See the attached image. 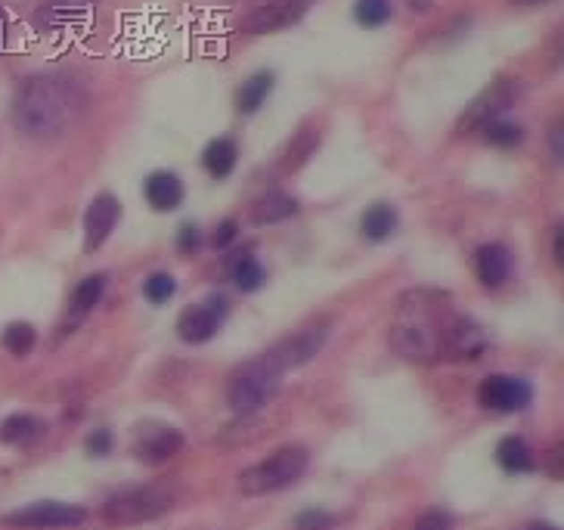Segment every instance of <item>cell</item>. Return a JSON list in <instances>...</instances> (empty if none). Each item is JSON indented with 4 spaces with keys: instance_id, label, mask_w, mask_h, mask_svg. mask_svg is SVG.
Wrapping results in <instances>:
<instances>
[{
    "instance_id": "6da1fadb",
    "label": "cell",
    "mask_w": 564,
    "mask_h": 530,
    "mask_svg": "<svg viewBox=\"0 0 564 530\" xmlns=\"http://www.w3.org/2000/svg\"><path fill=\"white\" fill-rule=\"evenodd\" d=\"M81 103V90L69 78L31 75L16 93V124L35 140L59 137L78 118Z\"/></svg>"
},
{
    "instance_id": "7a4b0ae2",
    "label": "cell",
    "mask_w": 564,
    "mask_h": 530,
    "mask_svg": "<svg viewBox=\"0 0 564 530\" xmlns=\"http://www.w3.org/2000/svg\"><path fill=\"white\" fill-rule=\"evenodd\" d=\"M453 317H443V307L425 301V295H415L413 304L400 307V317L391 329V345L406 360H428L443 357V335Z\"/></svg>"
},
{
    "instance_id": "3957f363",
    "label": "cell",
    "mask_w": 564,
    "mask_h": 530,
    "mask_svg": "<svg viewBox=\"0 0 564 530\" xmlns=\"http://www.w3.org/2000/svg\"><path fill=\"white\" fill-rule=\"evenodd\" d=\"M279 385H282V369H277L261 354V357L242 363L230 375V381H226V404L239 415L258 413L261 406H267L277 398Z\"/></svg>"
},
{
    "instance_id": "277c9868",
    "label": "cell",
    "mask_w": 564,
    "mask_h": 530,
    "mask_svg": "<svg viewBox=\"0 0 564 530\" xmlns=\"http://www.w3.org/2000/svg\"><path fill=\"white\" fill-rule=\"evenodd\" d=\"M307 462H311V456H307L304 447H282L273 456L245 468L239 474V490L245 496H264L286 490L307 472Z\"/></svg>"
},
{
    "instance_id": "5b68a950",
    "label": "cell",
    "mask_w": 564,
    "mask_h": 530,
    "mask_svg": "<svg viewBox=\"0 0 564 530\" xmlns=\"http://www.w3.org/2000/svg\"><path fill=\"white\" fill-rule=\"evenodd\" d=\"M174 509V493L165 487H137L127 493L112 496L103 506V518L115 527L143 525V521H156Z\"/></svg>"
},
{
    "instance_id": "8992f818",
    "label": "cell",
    "mask_w": 564,
    "mask_h": 530,
    "mask_svg": "<svg viewBox=\"0 0 564 530\" xmlns=\"http://www.w3.org/2000/svg\"><path fill=\"white\" fill-rule=\"evenodd\" d=\"M10 527H25V530H63V527H81L87 521V509L69 506V502H31L25 509L6 515Z\"/></svg>"
},
{
    "instance_id": "52a82bcc",
    "label": "cell",
    "mask_w": 564,
    "mask_h": 530,
    "mask_svg": "<svg viewBox=\"0 0 564 530\" xmlns=\"http://www.w3.org/2000/svg\"><path fill=\"white\" fill-rule=\"evenodd\" d=\"M226 313H230V301L224 295H211V298L199 301V304L186 307L177 320V335L186 345H205L220 332Z\"/></svg>"
},
{
    "instance_id": "ba28073f",
    "label": "cell",
    "mask_w": 564,
    "mask_h": 530,
    "mask_svg": "<svg viewBox=\"0 0 564 530\" xmlns=\"http://www.w3.org/2000/svg\"><path fill=\"white\" fill-rule=\"evenodd\" d=\"M518 93H521V87H518V81H512V78H500V81H493L466 109V115H462V122H459V131L474 133L487 122H493V118H502V112H508L515 106Z\"/></svg>"
},
{
    "instance_id": "9c48e42d",
    "label": "cell",
    "mask_w": 564,
    "mask_h": 530,
    "mask_svg": "<svg viewBox=\"0 0 564 530\" xmlns=\"http://www.w3.org/2000/svg\"><path fill=\"white\" fill-rule=\"evenodd\" d=\"M326 338H329V326L326 323L307 326V329H301V332H295V335H288V338L277 341V345H273L270 351L264 354V357L270 360L277 369H282V372H288V369H298V366L311 363V360L322 351Z\"/></svg>"
},
{
    "instance_id": "30bf717a",
    "label": "cell",
    "mask_w": 564,
    "mask_h": 530,
    "mask_svg": "<svg viewBox=\"0 0 564 530\" xmlns=\"http://www.w3.org/2000/svg\"><path fill=\"white\" fill-rule=\"evenodd\" d=\"M478 400L496 413H521L534 400V388L515 375H487L478 388Z\"/></svg>"
},
{
    "instance_id": "8fae6325",
    "label": "cell",
    "mask_w": 564,
    "mask_h": 530,
    "mask_svg": "<svg viewBox=\"0 0 564 530\" xmlns=\"http://www.w3.org/2000/svg\"><path fill=\"white\" fill-rule=\"evenodd\" d=\"M313 6V0H267L264 6H258L254 13H248L242 19V31L248 35H270V31H282L288 25H295L307 10Z\"/></svg>"
},
{
    "instance_id": "7c38bea8",
    "label": "cell",
    "mask_w": 564,
    "mask_h": 530,
    "mask_svg": "<svg viewBox=\"0 0 564 530\" xmlns=\"http://www.w3.org/2000/svg\"><path fill=\"white\" fill-rule=\"evenodd\" d=\"M184 449V434L171 425H143L133 440V456L143 462H167Z\"/></svg>"
},
{
    "instance_id": "4fadbf2b",
    "label": "cell",
    "mask_w": 564,
    "mask_h": 530,
    "mask_svg": "<svg viewBox=\"0 0 564 530\" xmlns=\"http://www.w3.org/2000/svg\"><path fill=\"white\" fill-rule=\"evenodd\" d=\"M487 347L483 329L468 317H453L443 335V357L447 360H474Z\"/></svg>"
},
{
    "instance_id": "5bb4252c",
    "label": "cell",
    "mask_w": 564,
    "mask_h": 530,
    "mask_svg": "<svg viewBox=\"0 0 564 530\" xmlns=\"http://www.w3.org/2000/svg\"><path fill=\"white\" fill-rule=\"evenodd\" d=\"M118 218H121V202L115 196H109V192H103V196H97L90 205H87V211H84V248L87 252L99 248L112 236Z\"/></svg>"
},
{
    "instance_id": "9a60e30c",
    "label": "cell",
    "mask_w": 564,
    "mask_h": 530,
    "mask_svg": "<svg viewBox=\"0 0 564 530\" xmlns=\"http://www.w3.org/2000/svg\"><path fill=\"white\" fill-rule=\"evenodd\" d=\"M97 4L99 0H47V4L35 13V29L53 35V31L81 25L87 16H90Z\"/></svg>"
},
{
    "instance_id": "2e32d148",
    "label": "cell",
    "mask_w": 564,
    "mask_h": 530,
    "mask_svg": "<svg viewBox=\"0 0 564 530\" xmlns=\"http://www.w3.org/2000/svg\"><path fill=\"white\" fill-rule=\"evenodd\" d=\"M474 270H478V279L487 288H500L512 273V254L502 243L481 245L478 254H474Z\"/></svg>"
},
{
    "instance_id": "e0dca14e",
    "label": "cell",
    "mask_w": 564,
    "mask_h": 530,
    "mask_svg": "<svg viewBox=\"0 0 564 530\" xmlns=\"http://www.w3.org/2000/svg\"><path fill=\"white\" fill-rule=\"evenodd\" d=\"M143 196L152 205V211H174L184 202V184L174 171H156L146 177Z\"/></svg>"
},
{
    "instance_id": "ac0fdd59",
    "label": "cell",
    "mask_w": 564,
    "mask_h": 530,
    "mask_svg": "<svg viewBox=\"0 0 564 530\" xmlns=\"http://www.w3.org/2000/svg\"><path fill=\"white\" fill-rule=\"evenodd\" d=\"M236 162H239V146H236V140H230V137L211 140L208 150L201 152V165H205V171L211 174L214 180L230 177V174L236 171Z\"/></svg>"
},
{
    "instance_id": "d6986e66",
    "label": "cell",
    "mask_w": 564,
    "mask_h": 530,
    "mask_svg": "<svg viewBox=\"0 0 564 530\" xmlns=\"http://www.w3.org/2000/svg\"><path fill=\"white\" fill-rule=\"evenodd\" d=\"M44 434V422L29 413H13L0 422V440L10 447H29Z\"/></svg>"
},
{
    "instance_id": "ffe728a7",
    "label": "cell",
    "mask_w": 564,
    "mask_h": 530,
    "mask_svg": "<svg viewBox=\"0 0 564 530\" xmlns=\"http://www.w3.org/2000/svg\"><path fill=\"white\" fill-rule=\"evenodd\" d=\"M360 230L366 239L372 243H381L388 239L394 230H397V208L388 202H375L372 208H366V214L360 218Z\"/></svg>"
},
{
    "instance_id": "44dd1931",
    "label": "cell",
    "mask_w": 564,
    "mask_h": 530,
    "mask_svg": "<svg viewBox=\"0 0 564 530\" xmlns=\"http://www.w3.org/2000/svg\"><path fill=\"white\" fill-rule=\"evenodd\" d=\"M273 72H258V75H252L245 84L239 87V93H236V109H239V115H254V112L261 109V106L267 103V97H270V90H273Z\"/></svg>"
},
{
    "instance_id": "7402d4cb",
    "label": "cell",
    "mask_w": 564,
    "mask_h": 530,
    "mask_svg": "<svg viewBox=\"0 0 564 530\" xmlns=\"http://www.w3.org/2000/svg\"><path fill=\"white\" fill-rule=\"evenodd\" d=\"M320 146V131H313V127H301L298 133H295L292 140H288L286 152H282V171H298V167H304L311 162V156L317 152Z\"/></svg>"
},
{
    "instance_id": "603a6c76",
    "label": "cell",
    "mask_w": 564,
    "mask_h": 530,
    "mask_svg": "<svg viewBox=\"0 0 564 530\" xmlns=\"http://www.w3.org/2000/svg\"><path fill=\"white\" fill-rule=\"evenodd\" d=\"M295 214H298V202L292 196H282V192H270V196H264L261 202L252 205V220L258 227L279 224V220H288Z\"/></svg>"
},
{
    "instance_id": "cb8c5ba5",
    "label": "cell",
    "mask_w": 564,
    "mask_h": 530,
    "mask_svg": "<svg viewBox=\"0 0 564 530\" xmlns=\"http://www.w3.org/2000/svg\"><path fill=\"white\" fill-rule=\"evenodd\" d=\"M496 462H500L506 472L521 474V472H530V468H534V453H530L527 440L508 434V438H502L500 447H496Z\"/></svg>"
},
{
    "instance_id": "d4e9b609",
    "label": "cell",
    "mask_w": 564,
    "mask_h": 530,
    "mask_svg": "<svg viewBox=\"0 0 564 530\" xmlns=\"http://www.w3.org/2000/svg\"><path fill=\"white\" fill-rule=\"evenodd\" d=\"M106 283H109V277H106V273H90V277H84L75 286V295H72V313H75L78 320L84 317V313H90L93 307L103 301Z\"/></svg>"
},
{
    "instance_id": "484cf974",
    "label": "cell",
    "mask_w": 564,
    "mask_h": 530,
    "mask_svg": "<svg viewBox=\"0 0 564 530\" xmlns=\"http://www.w3.org/2000/svg\"><path fill=\"white\" fill-rule=\"evenodd\" d=\"M230 279H233V286H236L239 292H258V288L264 286V279H267V270H264V264L254 258V254H242V258L233 261Z\"/></svg>"
},
{
    "instance_id": "4316f807",
    "label": "cell",
    "mask_w": 564,
    "mask_h": 530,
    "mask_svg": "<svg viewBox=\"0 0 564 530\" xmlns=\"http://www.w3.org/2000/svg\"><path fill=\"white\" fill-rule=\"evenodd\" d=\"M481 137L483 143L490 146H500V150H512V146H518L524 140V127L515 124V122H502V118H493V122H487L481 127Z\"/></svg>"
},
{
    "instance_id": "83f0119b",
    "label": "cell",
    "mask_w": 564,
    "mask_h": 530,
    "mask_svg": "<svg viewBox=\"0 0 564 530\" xmlns=\"http://www.w3.org/2000/svg\"><path fill=\"white\" fill-rule=\"evenodd\" d=\"M391 0H357V6H354V19L363 29H381L385 22H391Z\"/></svg>"
},
{
    "instance_id": "f1b7e54d",
    "label": "cell",
    "mask_w": 564,
    "mask_h": 530,
    "mask_svg": "<svg viewBox=\"0 0 564 530\" xmlns=\"http://www.w3.org/2000/svg\"><path fill=\"white\" fill-rule=\"evenodd\" d=\"M38 341V332L31 323H10L4 329V338H0V345L6 347V351L13 354V357H25V354L35 347Z\"/></svg>"
},
{
    "instance_id": "f546056e",
    "label": "cell",
    "mask_w": 564,
    "mask_h": 530,
    "mask_svg": "<svg viewBox=\"0 0 564 530\" xmlns=\"http://www.w3.org/2000/svg\"><path fill=\"white\" fill-rule=\"evenodd\" d=\"M174 292H177V279H174L171 273H152L143 286V295L152 301V304H165V301H171Z\"/></svg>"
},
{
    "instance_id": "4dcf8cb0",
    "label": "cell",
    "mask_w": 564,
    "mask_h": 530,
    "mask_svg": "<svg viewBox=\"0 0 564 530\" xmlns=\"http://www.w3.org/2000/svg\"><path fill=\"white\" fill-rule=\"evenodd\" d=\"M335 518L329 512H322V509H307V512H301L298 518H295V527L298 530H332Z\"/></svg>"
},
{
    "instance_id": "1f68e13d",
    "label": "cell",
    "mask_w": 564,
    "mask_h": 530,
    "mask_svg": "<svg viewBox=\"0 0 564 530\" xmlns=\"http://www.w3.org/2000/svg\"><path fill=\"white\" fill-rule=\"evenodd\" d=\"M413 530H453V515L443 512V509H428L425 515L415 518Z\"/></svg>"
},
{
    "instance_id": "d6a6232c",
    "label": "cell",
    "mask_w": 564,
    "mask_h": 530,
    "mask_svg": "<svg viewBox=\"0 0 564 530\" xmlns=\"http://www.w3.org/2000/svg\"><path fill=\"white\" fill-rule=\"evenodd\" d=\"M201 245V230L196 224H184L180 227V233H177V248L184 254H192L196 248Z\"/></svg>"
},
{
    "instance_id": "836d02e7",
    "label": "cell",
    "mask_w": 564,
    "mask_h": 530,
    "mask_svg": "<svg viewBox=\"0 0 564 530\" xmlns=\"http://www.w3.org/2000/svg\"><path fill=\"white\" fill-rule=\"evenodd\" d=\"M236 233H239V224L233 218H226L224 224H218V230H214V236H211V245L214 248H226L236 239Z\"/></svg>"
},
{
    "instance_id": "e575fe53",
    "label": "cell",
    "mask_w": 564,
    "mask_h": 530,
    "mask_svg": "<svg viewBox=\"0 0 564 530\" xmlns=\"http://www.w3.org/2000/svg\"><path fill=\"white\" fill-rule=\"evenodd\" d=\"M112 449V434L106 428H97V432L87 438V453L90 456H106Z\"/></svg>"
},
{
    "instance_id": "d590c367",
    "label": "cell",
    "mask_w": 564,
    "mask_h": 530,
    "mask_svg": "<svg viewBox=\"0 0 564 530\" xmlns=\"http://www.w3.org/2000/svg\"><path fill=\"white\" fill-rule=\"evenodd\" d=\"M561 236H564V230L559 227V230H555V245H552V252H555V261H559V264L564 261V245H561Z\"/></svg>"
},
{
    "instance_id": "8d00e7d4",
    "label": "cell",
    "mask_w": 564,
    "mask_h": 530,
    "mask_svg": "<svg viewBox=\"0 0 564 530\" xmlns=\"http://www.w3.org/2000/svg\"><path fill=\"white\" fill-rule=\"evenodd\" d=\"M552 152H555V158H561V127H555V133H552Z\"/></svg>"
},
{
    "instance_id": "74e56055",
    "label": "cell",
    "mask_w": 564,
    "mask_h": 530,
    "mask_svg": "<svg viewBox=\"0 0 564 530\" xmlns=\"http://www.w3.org/2000/svg\"><path fill=\"white\" fill-rule=\"evenodd\" d=\"M527 530H559L555 525H546V521H534V525H530Z\"/></svg>"
},
{
    "instance_id": "f35d334b",
    "label": "cell",
    "mask_w": 564,
    "mask_h": 530,
    "mask_svg": "<svg viewBox=\"0 0 564 530\" xmlns=\"http://www.w3.org/2000/svg\"><path fill=\"white\" fill-rule=\"evenodd\" d=\"M512 4H524V6H530V4H543V0H512Z\"/></svg>"
}]
</instances>
